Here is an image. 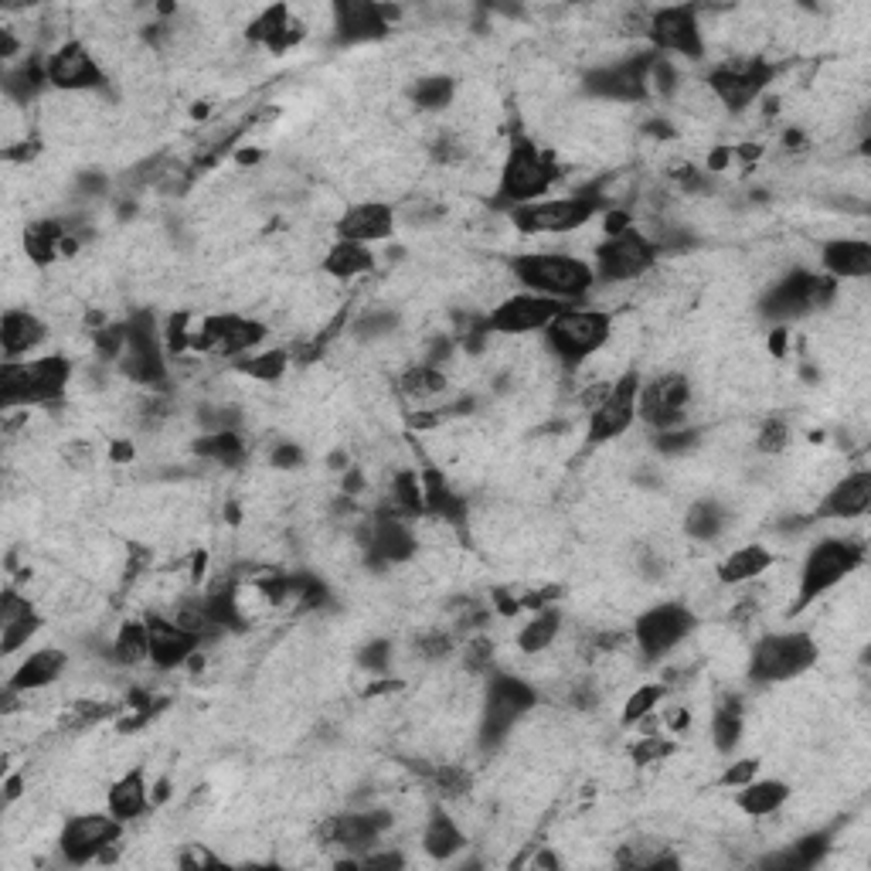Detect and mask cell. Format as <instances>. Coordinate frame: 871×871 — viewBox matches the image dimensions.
Wrapping results in <instances>:
<instances>
[{
	"label": "cell",
	"instance_id": "cell-1",
	"mask_svg": "<svg viewBox=\"0 0 871 871\" xmlns=\"http://www.w3.org/2000/svg\"><path fill=\"white\" fill-rule=\"evenodd\" d=\"M72 365L58 355L34 358V361H4L0 368V405L18 409V405H42L62 399Z\"/></svg>",
	"mask_w": 871,
	"mask_h": 871
},
{
	"label": "cell",
	"instance_id": "cell-2",
	"mask_svg": "<svg viewBox=\"0 0 871 871\" xmlns=\"http://www.w3.org/2000/svg\"><path fill=\"white\" fill-rule=\"evenodd\" d=\"M514 276L528 290L541 297H582L589 287L596 283V272L585 266L582 259L572 256H555V253H532V256H517L511 263Z\"/></svg>",
	"mask_w": 871,
	"mask_h": 871
},
{
	"label": "cell",
	"instance_id": "cell-3",
	"mask_svg": "<svg viewBox=\"0 0 871 871\" xmlns=\"http://www.w3.org/2000/svg\"><path fill=\"white\" fill-rule=\"evenodd\" d=\"M548 347L555 358L566 365H579L582 358L596 355L600 347L610 340V313L600 310H559L555 321L545 327Z\"/></svg>",
	"mask_w": 871,
	"mask_h": 871
},
{
	"label": "cell",
	"instance_id": "cell-4",
	"mask_svg": "<svg viewBox=\"0 0 871 871\" xmlns=\"http://www.w3.org/2000/svg\"><path fill=\"white\" fill-rule=\"evenodd\" d=\"M551 181H555V164L528 141V136L514 141L507 150L504 170H501V201L514 208L541 201Z\"/></svg>",
	"mask_w": 871,
	"mask_h": 871
},
{
	"label": "cell",
	"instance_id": "cell-5",
	"mask_svg": "<svg viewBox=\"0 0 871 871\" xmlns=\"http://www.w3.org/2000/svg\"><path fill=\"white\" fill-rule=\"evenodd\" d=\"M864 562V545L848 538H827L820 541L804 562L800 572V606L814 603L830 585H838L845 576H851Z\"/></svg>",
	"mask_w": 871,
	"mask_h": 871
},
{
	"label": "cell",
	"instance_id": "cell-6",
	"mask_svg": "<svg viewBox=\"0 0 871 871\" xmlns=\"http://www.w3.org/2000/svg\"><path fill=\"white\" fill-rule=\"evenodd\" d=\"M817 660V647L807 634H770L749 654L752 681H790Z\"/></svg>",
	"mask_w": 871,
	"mask_h": 871
},
{
	"label": "cell",
	"instance_id": "cell-7",
	"mask_svg": "<svg viewBox=\"0 0 871 871\" xmlns=\"http://www.w3.org/2000/svg\"><path fill=\"white\" fill-rule=\"evenodd\" d=\"M603 198L600 194H572V198H551V201H532L514 208V225L521 232H576L582 228L592 215L600 212Z\"/></svg>",
	"mask_w": 871,
	"mask_h": 871
},
{
	"label": "cell",
	"instance_id": "cell-8",
	"mask_svg": "<svg viewBox=\"0 0 871 871\" xmlns=\"http://www.w3.org/2000/svg\"><path fill=\"white\" fill-rule=\"evenodd\" d=\"M834 297V276L827 272H790L762 300V313L773 321H793L824 306Z\"/></svg>",
	"mask_w": 871,
	"mask_h": 871
},
{
	"label": "cell",
	"instance_id": "cell-9",
	"mask_svg": "<svg viewBox=\"0 0 871 871\" xmlns=\"http://www.w3.org/2000/svg\"><path fill=\"white\" fill-rule=\"evenodd\" d=\"M120 368L136 386H164L167 368H164V344L160 331L154 327L150 313H136L126 327V347L120 355Z\"/></svg>",
	"mask_w": 871,
	"mask_h": 871
},
{
	"label": "cell",
	"instance_id": "cell-10",
	"mask_svg": "<svg viewBox=\"0 0 871 871\" xmlns=\"http://www.w3.org/2000/svg\"><path fill=\"white\" fill-rule=\"evenodd\" d=\"M657 259V246L650 235L626 228L613 238H606L596 249V276L603 283H626L637 280L640 272H647Z\"/></svg>",
	"mask_w": 871,
	"mask_h": 871
},
{
	"label": "cell",
	"instance_id": "cell-11",
	"mask_svg": "<svg viewBox=\"0 0 871 871\" xmlns=\"http://www.w3.org/2000/svg\"><path fill=\"white\" fill-rule=\"evenodd\" d=\"M535 705V691L517 681V678H507V674H498L487 688V705H483V728H480V739L483 746H498L507 732L514 728V722L525 715L528 708Z\"/></svg>",
	"mask_w": 871,
	"mask_h": 871
},
{
	"label": "cell",
	"instance_id": "cell-12",
	"mask_svg": "<svg viewBox=\"0 0 871 871\" xmlns=\"http://www.w3.org/2000/svg\"><path fill=\"white\" fill-rule=\"evenodd\" d=\"M691 386L684 375H660L637 389V415L657 429H674L684 420Z\"/></svg>",
	"mask_w": 871,
	"mask_h": 871
},
{
	"label": "cell",
	"instance_id": "cell-13",
	"mask_svg": "<svg viewBox=\"0 0 871 871\" xmlns=\"http://www.w3.org/2000/svg\"><path fill=\"white\" fill-rule=\"evenodd\" d=\"M120 817L113 814H82V817H72L65 827H62V838H58V848L65 855V861L72 864H86L92 861L96 855H102L110 845H116L120 838Z\"/></svg>",
	"mask_w": 871,
	"mask_h": 871
},
{
	"label": "cell",
	"instance_id": "cell-14",
	"mask_svg": "<svg viewBox=\"0 0 871 871\" xmlns=\"http://www.w3.org/2000/svg\"><path fill=\"white\" fill-rule=\"evenodd\" d=\"M691 630H694L691 610L681 606V603H665V606L647 610L637 619L634 637H637V644H640V650L647 657H660V654H668L671 647H678Z\"/></svg>",
	"mask_w": 871,
	"mask_h": 871
},
{
	"label": "cell",
	"instance_id": "cell-15",
	"mask_svg": "<svg viewBox=\"0 0 871 871\" xmlns=\"http://www.w3.org/2000/svg\"><path fill=\"white\" fill-rule=\"evenodd\" d=\"M650 42L660 52H678L684 58H702L705 42L699 27V11L694 8H660L650 14Z\"/></svg>",
	"mask_w": 871,
	"mask_h": 871
},
{
	"label": "cell",
	"instance_id": "cell-16",
	"mask_svg": "<svg viewBox=\"0 0 871 871\" xmlns=\"http://www.w3.org/2000/svg\"><path fill=\"white\" fill-rule=\"evenodd\" d=\"M559 300L541 297V293H521V297H507L491 317H487V331L494 334H532V331H545L555 313H559Z\"/></svg>",
	"mask_w": 871,
	"mask_h": 871
},
{
	"label": "cell",
	"instance_id": "cell-17",
	"mask_svg": "<svg viewBox=\"0 0 871 871\" xmlns=\"http://www.w3.org/2000/svg\"><path fill=\"white\" fill-rule=\"evenodd\" d=\"M637 389H640L637 375H623L613 381V392L606 395V402L589 412V439L592 443L613 439L623 429H630L634 415H637Z\"/></svg>",
	"mask_w": 871,
	"mask_h": 871
},
{
	"label": "cell",
	"instance_id": "cell-18",
	"mask_svg": "<svg viewBox=\"0 0 871 871\" xmlns=\"http://www.w3.org/2000/svg\"><path fill=\"white\" fill-rule=\"evenodd\" d=\"M766 82H770V68L762 62H732V65L715 68L708 79L712 92L722 99V107L736 110V113L749 107V102L766 89Z\"/></svg>",
	"mask_w": 871,
	"mask_h": 871
},
{
	"label": "cell",
	"instance_id": "cell-19",
	"mask_svg": "<svg viewBox=\"0 0 871 871\" xmlns=\"http://www.w3.org/2000/svg\"><path fill=\"white\" fill-rule=\"evenodd\" d=\"M654 55H640V58H626L619 65H606L600 72L585 76V89L592 96L603 99H616V102H637L647 99V68H650Z\"/></svg>",
	"mask_w": 871,
	"mask_h": 871
},
{
	"label": "cell",
	"instance_id": "cell-20",
	"mask_svg": "<svg viewBox=\"0 0 871 871\" xmlns=\"http://www.w3.org/2000/svg\"><path fill=\"white\" fill-rule=\"evenodd\" d=\"M399 18L395 8H381V4H368V0H344V4H334V27L340 42H371L381 38L389 31V21Z\"/></svg>",
	"mask_w": 871,
	"mask_h": 871
},
{
	"label": "cell",
	"instance_id": "cell-21",
	"mask_svg": "<svg viewBox=\"0 0 871 871\" xmlns=\"http://www.w3.org/2000/svg\"><path fill=\"white\" fill-rule=\"evenodd\" d=\"M45 68H48V82L55 89H65V92H86V89H99L102 86V72H99L96 58L79 42L62 45L48 58Z\"/></svg>",
	"mask_w": 871,
	"mask_h": 871
},
{
	"label": "cell",
	"instance_id": "cell-22",
	"mask_svg": "<svg viewBox=\"0 0 871 871\" xmlns=\"http://www.w3.org/2000/svg\"><path fill=\"white\" fill-rule=\"evenodd\" d=\"M392 817L381 814V811H371V814H340V817H331L324 827H321V838L327 845H340V848H371L381 834L389 830Z\"/></svg>",
	"mask_w": 871,
	"mask_h": 871
},
{
	"label": "cell",
	"instance_id": "cell-23",
	"mask_svg": "<svg viewBox=\"0 0 871 871\" xmlns=\"http://www.w3.org/2000/svg\"><path fill=\"white\" fill-rule=\"evenodd\" d=\"M392 228H395V215H392V208L381 201H361L355 208H347L337 222V235L344 242H361V246L365 242L389 238Z\"/></svg>",
	"mask_w": 871,
	"mask_h": 871
},
{
	"label": "cell",
	"instance_id": "cell-24",
	"mask_svg": "<svg viewBox=\"0 0 871 871\" xmlns=\"http://www.w3.org/2000/svg\"><path fill=\"white\" fill-rule=\"evenodd\" d=\"M147 626H150V660L157 668H178V665H185V660L194 657L201 637L185 630L181 623L164 619V616H150Z\"/></svg>",
	"mask_w": 871,
	"mask_h": 871
},
{
	"label": "cell",
	"instance_id": "cell-25",
	"mask_svg": "<svg viewBox=\"0 0 871 871\" xmlns=\"http://www.w3.org/2000/svg\"><path fill=\"white\" fill-rule=\"evenodd\" d=\"M365 545L371 548V555L378 562H405L409 555L415 551V538H412L409 525L395 514L375 517L368 535H365Z\"/></svg>",
	"mask_w": 871,
	"mask_h": 871
},
{
	"label": "cell",
	"instance_id": "cell-26",
	"mask_svg": "<svg viewBox=\"0 0 871 871\" xmlns=\"http://www.w3.org/2000/svg\"><path fill=\"white\" fill-rule=\"evenodd\" d=\"M45 334H48L45 321L27 310H8L4 321H0V344H4L8 361H18L21 355L34 351L45 340Z\"/></svg>",
	"mask_w": 871,
	"mask_h": 871
},
{
	"label": "cell",
	"instance_id": "cell-27",
	"mask_svg": "<svg viewBox=\"0 0 871 871\" xmlns=\"http://www.w3.org/2000/svg\"><path fill=\"white\" fill-rule=\"evenodd\" d=\"M827 276H841V280H864L871 272V246L864 238H838L824 249Z\"/></svg>",
	"mask_w": 871,
	"mask_h": 871
},
{
	"label": "cell",
	"instance_id": "cell-28",
	"mask_svg": "<svg viewBox=\"0 0 871 871\" xmlns=\"http://www.w3.org/2000/svg\"><path fill=\"white\" fill-rule=\"evenodd\" d=\"M871 507V473L855 470L848 473L824 501V511L834 517H861Z\"/></svg>",
	"mask_w": 871,
	"mask_h": 871
},
{
	"label": "cell",
	"instance_id": "cell-29",
	"mask_svg": "<svg viewBox=\"0 0 871 871\" xmlns=\"http://www.w3.org/2000/svg\"><path fill=\"white\" fill-rule=\"evenodd\" d=\"M65 668V654L62 650H38V654H31L24 665L14 671V681L11 688L21 694V691H38V688H48L52 681H58Z\"/></svg>",
	"mask_w": 871,
	"mask_h": 871
},
{
	"label": "cell",
	"instance_id": "cell-30",
	"mask_svg": "<svg viewBox=\"0 0 871 871\" xmlns=\"http://www.w3.org/2000/svg\"><path fill=\"white\" fill-rule=\"evenodd\" d=\"M62 238H65V225L55 222V219H42V222H31L24 228V253L31 263L38 266H48L62 256Z\"/></svg>",
	"mask_w": 871,
	"mask_h": 871
},
{
	"label": "cell",
	"instance_id": "cell-31",
	"mask_svg": "<svg viewBox=\"0 0 871 871\" xmlns=\"http://www.w3.org/2000/svg\"><path fill=\"white\" fill-rule=\"evenodd\" d=\"M113 660L120 668H136L150 660V626L144 619H126L120 626L113 640Z\"/></svg>",
	"mask_w": 871,
	"mask_h": 871
},
{
	"label": "cell",
	"instance_id": "cell-32",
	"mask_svg": "<svg viewBox=\"0 0 871 871\" xmlns=\"http://www.w3.org/2000/svg\"><path fill=\"white\" fill-rule=\"evenodd\" d=\"M770 551H766L762 545H742V548H736L728 555V559L718 566V579L722 582H752V579H759L766 569H770Z\"/></svg>",
	"mask_w": 871,
	"mask_h": 871
},
{
	"label": "cell",
	"instance_id": "cell-33",
	"mask_svg": "<svg viewBox=\"0 0 871 871\" xmlns=\"http://www.w3.org/2000/svg\"><path fill=\"white\" fill-rule=\"evenodd\" d=\"M739 807L749 814V817H766L773 814L786 804L790 796V786L780 783V780H749L746 786H739Z\"/></svg>",
	"mask_w": 871,
	"mask_h": 871
},
{
	"label": "cell",
	"instance_id": "cell-34",
	"mask_svg": "<svg viewBox=\"0 0 871 871\" xmlns=\"http://www.w3.org/2000/svg\"><path fill=\"white\" fill-rule=\"evenodd\" d=\"M375 266V256L368 253V246L361 242H334L327 259H324V269L334 276V280H355V276L368 272Z\"/></svg>",
	"mask_w": 871,
	"mask_h": 871
},
{
	"label": "cell",
	"instance_id": "cell-35",
	"mask_svg": "<svg viewBox=\"0 0 871 871\" xmlns=\"http://www.w3.org/2000/svg\"><path fill=\"white\" fill-rule=\"evenodd\" d=\"M147 811V780L141 773H126L110 790V814H116L123 824L141 817Z\"/></svg>",
	"mask_w": 871,
	"mask_h": 871
},
{
	"label": "cell",
	"instance_id": "cell-36",
	"mask_svg": "<svg viewBox=\"0 0 871 871\" xmlns=\"http://www.w3.org/2000/svg\"><path fill=\"white\" fill-rule=\"evenodd\" d=\"M423 845H426V851H429L436 861H446V858H453V855H457V851L464 848V834H460L457 820L436 811V814L429 817V824H426V838H423Z\"/></svg>",
	"mask_w": 871,
	"mask_h": 871
},
{
	"label": "cell",
	"instance_id": "cell-37",
	"mask_svg": "<svg viewBox=\"0 0 871 871\" xmlns=\"http://www.w3.org/2000/svg\"><path fill=\"white\" fill-rule=\"evenodd\" d=\"M562 630V616L559 610H538V616L528 623V626H521V634H517V647L525 650V654H541L555 644V637H559Z\"/></svg>",
	"mask_w": 871,
	"mask_h": 871
},
{
	"label": "cell",
	"instance_id": "cell-38",
	"mask_svg": "<svg viewBox=\"0 0 871 871\" xmlns=\"http://www.w3.org/2000/svg\"><path fill=\"white\" fill-rule=\"evenodd\" d=\"M725 525H728V514L722 511L718 501H708V498L694 504V507L688 511V517H684V532H688L691 538H699V541H712V538H718Z\"/></svg>",
	"mask_w": 871,
	"mask_h": 871
},
{
	"label": "cell",
	"instance_id": "cell-39",
	"mask_svg": "<svg viewBox=\"0 0 871 871\" xmlns=\"http://www.w3.org/2000/svg\"><path fill=\"white\" fill-rule=\"evenodd\" d=\"M742 739V708L739 702H725L712 715V742L718 752H732Z\"/></svg>",
	"mask_w": 871,
	"mask_h": 871
},
{
	"label": "cell",
	"instance_id": "cell-40",
	"mask_svg": "<svg viewBox=\"0 0 871 871\" xmlns=\"http://www.w3.org/2000/svg\"><path fill=\"white\" fill-rule=\"evenodd\" d=\"M194 453H201V457L215 460V464L232 467V464L242 460V453H246V443H242V436L232 433V429H219L212 436H204L201 443H194Z\"/></svg>",
	"mask_w": 871,
	"mask_h": 871
},
{
	"label": "cell",
	"instance_id": "cell-41",
	"mask_svg": "<svg viewBox=\"0 0 871 871\" xmlns=\"http://www.w3.org/2000/svg\"><path fill=\"white\" fill-rule=\"evenodd\" d=\"M446 389V375L436 365H415L402 375V392L412 399H433Z\"/></svg>",
	"mask_w": 871,
	"mask_h": 871
},
{
	"label": "cell",
	"instance_id": "cell-42",
	"mask_svg": "<svg viewBox=\"0 0 871 871\" xmlns=\"http://www.w3.org/2000/svg\"><path fill=\"white\" fill-rule=\"evenodd\" d=\"M827 834H811V838H804V841H796L790 851H783V855H777V858H766L762 864H780V868H811V864H817V858L827 851Z\"/></svg>",
	"mask_w": 871,
	"mask_h": 871
},
{
	"label": "cell",
	"instance_id": "cell-43",
	"mask_svg": "<svg viewBox=\"0 0 871 871\" xmlns=\"http://www.w3.org/2000/svg\"><path fill=\"white\" fill-rule=\"evenodd\" d=\"M287 365H290L287 351H263V355H253V358H242L235 368L242 375L256 378V381H276V378H283Z\"/></svg>",
	"mask_w": 871,
	"mask_h": 871
},
{
	"label": "cell",
	"instance_id": "cell-44",
	"mask_svg": "<svg viewBox=\"0 0 871 871\" xmlns=\"http://www.w3.org/2000/svg\"><path fill=\"white\" fill-rule=\"evenodd\" d=\"M42 82H48V68L42 65V62H27V65H21V68H14V72L8 76V92L18 99V102H27L34 92L42 89Z\"/></svg>",
	"mask_w": 871,
	"mask_h": 871
},
{
	"label": "cell",
	"instance_id": "cell-45",
	"mask_svg": "<svg viewBox=\"0 0 871 871\" xmlns=\"http://www.w3.org/2000/svg\"><path fill=\"white\" fill-rule=\"evenodd\" d=\"M412 102L420 110H446L453 102V82L436 76V79H423L412 86Z\"/></svg>",
	"mask_w": 871,
	"mask_h": 871
},
{
	"label": "cell",
	"instance_id": "cell-46",
	"mask_svg": "<svg viewBox=\"0 0 871 871\" xmlns=\"http://www.w3.org/2000/svg\"><path fill=\"white\" fill-rule=\"evenodd\" d=\"M110 715H113V705H107V702H92V699H82V702H76L72 708L65 712V718H62V728H65V732H82V728H92L96 722L110 718Z\"/></svg>",
	"mask_w": 871,
	"mask_h": 871
},
{
	"label": "cell",
	"instance_id": "cell-47",
	"mask_svg": "<svg viewBox=\"0 0 871 871\" xmlns=\"http://www.w3.org/2000/svg\"><path fill=\"white\" fill-rule=\"evenodd\" d=\"M660 699H665V684H640V688L630 694V699H626L623 722H626V725H634V722L647 718V715L660 705Z\"/></svg>",
	"mask_w": 871,
	"mask_h": 871
},
{
	"label": "cell",
	"instance_id": "cell-48",
	"mask_svg": "<svg viewBox=\"0 0 871 871\" xmlns=\"http://www.w3.org/2000/svg\"><path fill=\"white\" fill-rule=\"evenodd\" d=\"M34 630H38V616H34V613L24 616V619H14L8 626H0V650H4V654L21 650L34 637Z\"/></svg>",
	"mask_w": 871,
	"mask_h": 871
},
{
	"label": "cell",
	"instance_id": "cell-49",
	"mask_svg": "<svg viewBox=\"0 0 871 871\" xmlns=\"http://www.w3.org/2000/svg\"><path fill=\"white\" fill-rule=\"evenodd\" d=\"M429 777L439 786V793H446V796H464L470 790V773L464 770V766H436Z\"/></svg>",
	"mask_w": 871,
	"mask_h": 871
},
{
	"label": "cell",
	"instance_id": "cell-50",
	"mask_svg": "<svg viewBox=\"0 0 871 871\" xmlns=\"http://www.w3.org/2000/svg\"><path fill=\"white\" fill-rule=\"evenodd\" d=\"M756 446L762 453H770V457H777V453H783L790 446V426L783 420H766L759 436H756Z\"/></svg>",
	"mask_w": 871,
	"mask_h": 871
},
{
	"label": "cell",
	"instance_id": "cell-51",
	"mask_svg": "<svg viewBox=\"0 0 871 871\" xmlns=\"http://www.w3.org/2000/svg\"><path fill=\"white\" fill-rule=\"evenodd\" d=\"M395 501H399L402 511H412V514L426 511V504H423V483L415 480L412 473H399L395 477Z\"/></svg>",
	"mask_w": 871,
	"mask_h": 871
},
{
	"label": "cell",
	"instance_id": "cell-52",
	"mask_svg": "<svg viewBox=\"0 0 871 871\" xmlns=\"http://www.w3.org/2000/svg\"><path fill=\"white\" fill-rule=\"evenodd\" d=\"M24 616H31V603L21 600L14 589H8L4 600H0V626H8L14 619H24Z\"/></svg>",
	"mask_w": 871,
	"mask_h": 871
},
{
	"label": "cell",
	"instance_id": "cell-53",
	"mask_svg": "<svg viewBox=\"0 0 871 871\" xmlns=\"http://www.w3.org/2000/svg\"><path fill=\"white\" fill-rule=\"evenodd\" d=\"M756 773H759V762L756 759H739V762H732L728 770H725L722 783L725 786H746L749 780H756Z\"/></svg>",
	"mask_w": 871,
	"mask_h": 871
},
{
	"label": "cell",
	"instance_id": "cell-54",
	"mask_svg": "<svg viewBox=\"0 0 871 871\" xmlns=\"http://www.w3.org/2000/svg\"><path fill=\"white\" fill-rule=\"evenodd\" d=\"M671 756V742H665L660 736H647L637 749H634V759L637 762H657V759H665Z\"/></svg>",
	"mask_w": 871,
	"mask_h": 871
},
{
	"label": "cell",
	"instance_id": "cell-55",
	"mask_svg": "<svg viewBox=\"0 0 871 871\" xmlns=\"http://www.w3.org/2000/svg\"><path fill=\"white\" fill-rule=\"evenodd\" d=\"M694 439H699V436H694L691 429H668L665 436H657V449H660V453H681V449H688Z\"/></svg>",
	"mask_w": 871,
	"mask_h": 871
},
{
	"label": "cell",
	"instance_id": "cell-56",
	"mask_svg": "<svg viewBox=\"0 0 871 871\" xmlns=\"http://www.w3.org/2000/svg\"><path fill=\"white\" fill-rule=\"evenodd\" d=\"M272 467H280V470H290V467H300L303 464V449L293 446V443H280L272 449Z\"/></svg>",
	"mask_w": 871,
	"mask_h": 871
},
{
	"label": "cell",
	"instance_id": "cell-57",
	"mask_svg": "<svg viewBox=\"0 0 871 871\" xmlns=\"http://www.w3.org/2000/svg\"><path fill=\"white\" fill-rule=\"evenodd\" d=\"M361 665H365V668H371V671L386 668V665H389V644H386V640H375L371 647H365V654H361Z\"/></svg>",
	"mask_w": 871,
	"mask_h": 871
},
{
	"label": "cell",
	"instance_id": "cell-58",
	"mask_svg": "<svg viewBox=\"0 0 871 871\" xmlns=\"http://www.w3.org/2000/svg\"><path fill=\"white\" fill-rule=\"evenodd\" d=\"M449 647H453V640H449L446 634H429V637L420 640V654H423V657H446Z\"/></svg>",
	"mask_w": 871,
	"mask_h": 871
},
{
	"label": "cell",
	"instance_id": "cell-59",
	"mask_svg": "<svg viewBox=\"0 0 871 871\" xmlns=\"http://www.w3.org/2000/svg\"><path fill=\"white\" fill-rule=\"evenodd\" d=\"M34 154H38V144H27V141L18 144V147H8V150H4V157H8V160H18V164H27Z\"/></svg>",
	"mask_w": 871,
	"mask_h": 871
},
{
	"label": "cell",
	"instance_id": "cell-60",
	"mask_svg": "<svg viewBox=\"0 0 871 871\" xmlns=\"http://www.w3.org/2000/svg\"><path fill=\"white\" fill-rule=\"evenodd\" d=\"M770 344H773V355H783V347H786V327H780Z\"/></svg>",
	"mask_w": 871,
	"mask_h": 871
},
{
	"label": "cell",
	"instance_id": "cell-61",
	"mask_svg": "<svg viewBox=\"0 0 871 871\" xmlns=\"http://www.w3.org/2000/svg\"><path fill=\"white\" fill-rule=\"evenodd\" d=\"M21 796V777H8V800Z\"/></svg>",
	"mask_w": 871,
	"mask_h": 871
}]
</instances>
